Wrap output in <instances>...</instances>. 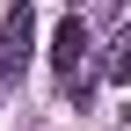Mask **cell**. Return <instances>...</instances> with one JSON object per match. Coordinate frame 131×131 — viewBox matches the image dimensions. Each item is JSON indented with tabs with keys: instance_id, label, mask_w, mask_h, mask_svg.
<instances>
[{
	"instance_id": "6da1fadb",
	"label": "cell",
	"mask_w": 131,
	"mask_h": 131,
	"mask_svg": "<svg viewBox=\"0 0 131 131\" xmlns=\"http://www.w3.org/2000/svg\"><path fill=\"white\" fill-rule=\"evenodd\" d=\"M51 66H58V80H66L73 95H88V22H80V15H66V22H58Z\"/></svg>"
},
{
	"instance_id": "7a4b0ae2",
	"label": "cell",
	"mask_w": 131,
	"mask_h": 131,
	"mask_svg": "<svg viewBox=\"0 0 131 131\" xmlns=\"http://www.w3.org/2000/svg\"><path fill=\"white\" fill-rule=\"evenodd\" d=\"M29 37H37V15L15 7L7 22H0V80H22L29 73Z\"/></svg>"
},
{
	"instance_id": "3957f363",
	"label": "cell",
	"mask_w": 131,
	"mask_h": 131,
	"mask_svg": "<svg viewBox=\"0 0 131 131\" xmlns=\"http://www.w3.org/2000/svg\"><path fill=\"white\" fill-rule=\"evenodd\" d=\"M102 73H109V80H131V29H124L117 44H109V58H102Z\"/></svg>"
}]
</instances>
